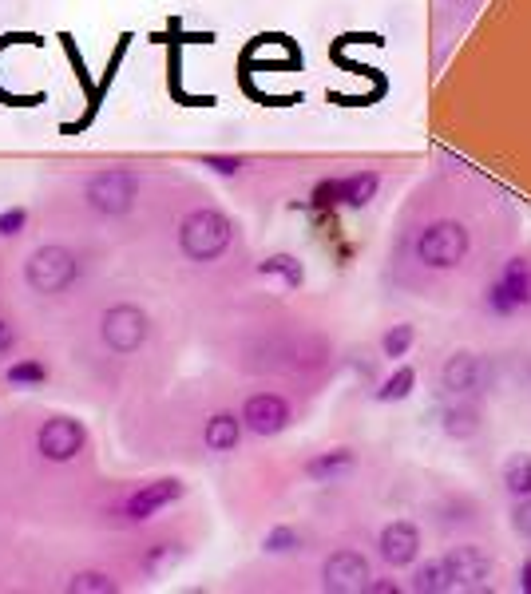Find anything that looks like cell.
Returning <instances> with one entry per match:
<instances>
[{"instance_id": "obj_25", "label": "cell", "mask_w": 531, "mask_h": 594, "mask_svg": "<svg viewBox=\"0 0 531 594\" xmlns=\"http://www.w3.org/2000/svg\"><path fill=\"white\" fill-rule=\"evenodd\" d=\"M44 381H48L44 361H20V365L8 369V385H16V389H32V385H44Z\"/></svg>"}, {"instance_id": "obj_27", "label": "cell", "mask_w": 531, "mask_h": 594, "mask_svg": "<svg viewBox=\"0 0 531 594\" xmlns=\"http://www.w3.org/2000/svg\"><path fill=\"white\" fill-rule=\"evenodd\" d=\"M24 222H28V210H24V206L0 210V234H4V238H16V234L24 230Z\"/></svg>"}, {"instance_id": "obj_9", "label": "cell", "mask_w": 531, "mask_h": 594, "mask_svg": "<svg viewBox=\"0 0 531 594\" xmlns=\"http://www.w3.org/2000/svg\"><path fill=\"white\" fill-rule=\"evenodd\" d=\"M531 301V270L524 258H512L504 270H500V278L492 282V290H488V305L496 309V313H516V309H524Z\"/></svg>"}, {"instance_id": "obj_21", "label": "cell", "mask_w": 531, "mask_h": 594, "mask_svg": "<svg viewBox=\"0 0 531 594\" xmlns=\"http://www.w3.org/2000/svg\"><path fill=\"white\" fill-rule=\"evenodd\" d=\"M413 341H417V329H413L409 321H401V325H393V329L381 337V353H385L389 361H401V357H409Z\"/></svg>"}, {"instance_id": "obj_6", "label": "cell", "mask_w": 531, "mask_h": 594, "mask_svg": "<svg viewBox=\"0 0 531 594\" xmlns=\"http://www.w3.org/2000/svg\"><path fill=\"white\" fill-rule=\"evenodd\" d=\"M100 333L111 353H135L147 341V313L139 305H111L100 321Z\"/></svg>"}, {"instance_id": "obj_10", "label": "cell", "mask_w": 531, "mask_h": 594, "mask_svg": "<svg viewBox=\"0 0 531 594\" xmlns=\"http://www.w3.org/2000/svg\"><path fill=\"white\" fill-rule=\"evenodd\" d=\"M242 424L254 436H278L290 424V404L278 393H254L242 404Z\"/></svg>"}, {"instance_id": "obj_28", "label": "cell", "mask_w": 531, "mask_h": 594, "mask_svg": "<svg viewBox=\"0 0 531 594\" xmlns=\"http://www.w3.org/2000/svg\"><path fill=\"white\" fill-rule=\"evenodd\" d=\"M203 167H211L214 175H238L242 159L238 155H203Z\"/></svg>"}, {"instance_id": "obj_30", "label": "cell", "mask_w": 531, "mask_h": 594, "mask_svg": "<svg viewBox=\"0 0 531 594\" xmlns=\"http://www.w3.org/2000/svg\"><path fill=\"white\" fill-rule=\"evenodd\" d=\"M12 341H16L12 325H8V321H0V353H8V349H12Z\"/></svg>"}, {"instance_id": "obj_16", "label": "cell", "mask_w": 531, "mask_h": 594, "mask_svg": "<svg viewBox=\"0 0 531 594\" xmlns=\"http://www.w3.org/2000/svg\"><path fill=\"white\" fill-rule=\"evenodd\" d=\"M242 416H234V412H214L211 420H207V428H203V444L211 448V452H230V448H238V440H242Z\"/></svg>"}, {"instance_id": "obj_2", "label": "cell", "mask_w": 531, "mask_h": 594, "mask_svg": "<svg viewBox=\"0 0 531 594\" xmlns=\"http://www.w3.org/2000/svg\"><path fill=\"white\" fill-rule=\"evenodd\" d=\"M80 278V258L64 246H40L24 262V282L32 294H64Z\"/></svg>"}, {"instance_id": "obj_8", "label": "cell", "mask_w": 531, "mask_h": 594, "mask_svg": "<svg viewBox=\"0 0 531 594\" xmlns=\"http://www.w3.org/2000/svg\"><path fill=\"white\" fill-rule=\"evenodd\" d=\"M36 448L44 460L52 464H68L84 452V424L72 416H52L40 432H36Z\"/></svg>"}, {"instance_id": "obj_15", "label": "cell", "mask_w": 531, "mask_h": 594, "mask_svg": "<svg viewBox=\"0 0 531 594\" xmlns=\"http://www.w3.org/2000/svg\"><path fill=\"white\" fill-rule=\"evenodd\" d=\"M353 468H357V456H353L349 448H329V452H321V456H314V460L306 464V476H310L314 484H337V480H345Z\"/></svg>"}, {"instance_id": "obj_13", "label": "cell", "mask_w": 531, "mask_h": 594, "mask_svg": "<svg viewBox=\"0 0 531 594\" xmlns=\"http://www.w3.org/2000/svg\"><path fill=\"white\" fill-rule=\"evenodd\" d=\"M179 495H183V480H151V484H143L139 492L123 503V515H127L131 523H143V519H151L155 511H163L167 503H175Z\"/></svg>"}, {"instance_id": "obj_22", "label": "cell", "mask_w": 531, "mask_h": 594, "mask_svg": "<svg viewBox=\"0 0 531 594\" xmlns=\"http://www.w3.org/2000/svg\"><path fill=\"white\" fill-rule=\"evenodd\" d=\"M179 559H183V547H179V543H155V547H147V555H143V571H147V575H163V571L179 567Z\"/></svg>"}, {"instance_id": "obj_11", "label": "cell", "mask_w": 531, "mask_h": 594, "mask_svg": "<svg viewBox=\"0 0 531 594\" xmlns=\"http://www.w3.org/2000/svg\"><path fill=\"white\" fill-rule=\"evenodd\" d=\"M444 563H448V575H452V591H480L488 583V575H492V559L472 543L452 547L444 555Z\"/></svg>"}, {"instance_id": "obj_3", "label": "cell", "mask_w": 531, "mask_h": 594, "mask_svg": "<svg viewBox=\"0 0 531 594\" xmlns=\"http://www.w3.org/2000/svg\"><path fill=\"white\" fill-rule=\"evenodd\" d=\"M468 246H472L468 230H464L460 222H452V218H440V222H428L425 230H421V238H417V258L425 262L428 270H452V266L464 262Z\"/></svg>"}, {"instance_id": "obj_20", "label": "cell", "mask_w": 531, "mask_h": 594, "mask_svg": "<svg viewBox=\"0 0 531 594\" xmlns=\"http://www.w3.org/2000/svg\"><path fill=\"white\" fill-rule=\"evenodd\" d=\"M258 274H266V278H282L290 290H298V286L306 282V270H302V262H298L294 254H270V258L258 266Z\"/></svg>"}, {"instance_id": "obj_26", "label": "cell", "mask_w": 531, "mask_h": 594, "mask_svg": "<svg viewBox=\"0 0 531 594\" xmlns=\"http://www.w3.org/2000/svg\"><path fill=\"white\" fill-rule=\"evenodd\" d=\"M262 547H266L270 555H290V551H298V547H302V535H298L294 527H274V531H266Z\"/></svg>"}, {"instance_id": "obj_29", "label": "cell", "mask_w": 531, "mask_h": 594, "mask_svg": "<svg viewBox=\"0 0 531 594\" xmlns=\"http://www.w3.org/2000/svg\"><path fill=\"white\" fill-rule=\"evenodd\" d=\"M512 527H516L524 539H531V495L516 499V507H512Z\"/></svg>"}, {"instance_id": "obj_32", "label": "cell", "mask_w": 531, "mask_h": 594, "mask_svg": "<svg viewBox=\"0 0 531 594\" xmlns=\"http://www.w3.org/2000/svg\"><path fill=\"white\" fill-rule=\"evenodd\" d=\"M520 591L531 594V559L524 563V567H520Z\"/></svg>"}, {"instance_id": "obj_19", "label": "cell", "mask_w": 531, "mask_h": 594, "mask_svg": "<svg viewBox=\"0 0 531 594\" xmlns=\"http://www.w3.org/2000/svg\"><path fill=\"white\" fill-rule=\"evenodd\" d=\"M504 488L516 499L531 495V452H512L504 460Z\"/></svg>"}, {"instance_id": "obj_23", "label": "cell", "mask_w": 531, "mask_h": 594, "mask_svg": "<svg viewBox=\"0 0 531 594\" xmlns=\"http://www.w3.org/2000/svg\"><path fill=\"white\" fill-rule=\"evenodd\" d=\"M413 385H417V373H413L409 365H401V369H397V373H393V377H389V381H385V385L377 389V400H381V404L405 400V396L413 393Z\"/></svg>"}, {"instance_id": "obj_14", "label": "cell", "mask_w": 531, "mask_h": 594, "mask_svg": "<svg viewBox=\"0 0 531 594\" xmlns=\"http://www.w3.org/2000/svg\"><path fill=\"white\" fill-rule=\"evenodd\" d=\"M377 187H381V179H377L373 171H361V175H349V179H341V183H325L318 191V202H345V206L361 210V206L373 202Z\"/></svg>"}, {"instance_id": "obj_24", "label": "cell", "mask_w": 531, "mask_h": 594, "mask_svg": "<svg viewBox=\"0 0 531 594\" xmlns=\"http://www.w3.org/2000/svg\"><path fill=\"white\" fill-rule=\"evenodd\" d=\"M68 594H115V579L104 571H80L68 579Z\"/></svg>"}, {"instance_id": "obj_1", "label": "cell", "mask_w": 531, "mask_h": 594, "mask_svg": "<svg viewBox=\"0 0 531 594\" xmlns=\"http://www.w3.org/2000/svg\"><path fill=\"white\" fill-rule=\"evenodd\" d=\"M234 238V226L222 210H191L183 222H179V250L191 258V262H214L226 254Z\"/></svg>"}, {"instance_id": "obj_5", "label": "cell", "mask_w": 531, "mask_h": 594, "mask_svg": "<svg viewBox=\"0 0 531 594\" xmlns=\"http://www.w3.org/2000/svg\"><path fill=\"white\" fill-rule=\"evenodd\" d=\"M440 381H444V389L452 396H480L492 389V365H488L480 353L456 349V353L444 361Z\"/></svg>"}, {"instance_id": "obj_7", "label": "cell", "mask_w": 531, "mask_h": 594, "mask_svg": "<svg viewBox=\"0 0 531 594\" xmlns=\"http://www.w3.org/2000/svg\"><path fill=\"white\" fill-rule=\"evenodd\" d=\"M369 583H373V571L361 551H333L321 567V587L329 594H361L369 591Z\"/></svg>"}, {"instance_id": "obj_31", "label": "cell", "mask_w": 531, "mask_h": 594, "mask_svg": "<svg viewBox=\"0 0 531 594\" xmlns=\"http://www.w3.org/2000/svg\"><path fill=\"white\" fill-rule=\"evenodd\" d=\"M369 591L373 594H397L401 587H397V583H389V579H373V583H369Z\"/></svg>"}, {"instance_id": "obj_12", "label": "cell", "mask_w": 531, "mask_h": 594, "mask_svg": "<svg viewBox=\"0 0 531 594\" xmlns=\"http://www.w3.org/2000/svg\"><path fill=\"white\" fill-rule=\"evenodd\" d=\"M377 547H381V559H385L389 567H409V563H417V555H421V531H417V523H409V519H393V523L381 531Z\"/></svg>"}, {"instance_id": "obj_17", "label": "cell", "mask_w": 531, "mask_h": 594, "mask_svg": "<svg viewBox=\"0 0 531 594\" xmlns=\"http://www.w3.org/2000/svg\"><path fill=\"white\" fill-rule=\"evenodd\" d=\"M444 432L452 440H472L480 432V408L472 404V396H464L460 404H448L444 408Z\"/></svg>"}, {"instance_id": "obj_18", "label": "cell", "mask_w": 531, "mask_h": 594, "mask_svg": "<svg viewBox=\"0 0 531 594\" xmlns=\"http://www.w3.org/2000/svg\"><path fill=\"white\" fill-rule=\"evenodd\" d=\"M413 591L417 594H444L452 591V575H448V563L444 559H428L417 567L413 575Z\"/></svg>"}, {"instance_id": "obj_4", "label": "cell", "mask_w": 531, "mask_h": 594, "mask_svg": "<svg viewBox=\"0 0 531 594\" xmlns=\"http://www.w3.org/2000/svg\"><path fill=\"white\" fill-rule=\"evenodd\" d=\"M84 198H88V206H92L96 214L119 218V214H127V210L135 206V198H139V175L127 171V167H107V171L88 179Z\"/></svg>"}]
</instances>
